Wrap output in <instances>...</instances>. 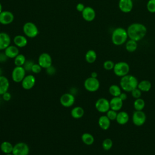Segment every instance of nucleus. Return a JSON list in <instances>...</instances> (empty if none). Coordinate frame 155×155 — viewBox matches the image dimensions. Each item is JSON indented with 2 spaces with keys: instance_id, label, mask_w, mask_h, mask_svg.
I'll use <instances>...</instances> for the list:
<instances>
[{
  "instance_id": "nucleus-17",
  "label": "nucleus",
  "mask_w": 155,
  "mask_h": 155,
  "mask_svg": "<svg viewBox=\"0 0 155 155\" xmlns=\"http://www.w3.org/2000/svg\"><path fill=\"white\" fill-rule=\"evenodd\" d=\"M11 44V38L5 32H0V50H4Z\"/></svg>"
},
{
  "instance_id": "nucleus-12",
  "label": "nucleus",
  "mask_w": 155,
  "mask_h": 155,
  "mask_svg": "<svg viewBox=\"0 0 155 155\" xmlns=\"http://www.w3.org/2000/svg\"><path fill=\"white\" fill-rule=\"evenodd\" d=\"M38 63L42 68H47L52 65V58L47 53H41L38 58Z\"/></svg>"
},
{
  "instance_id": "nucleus-4",
  "label": "nucleus",
  "mask_w": 155,
  "mask_h": 155,
  "mask_svg": "<svg viewBox=\"0 0 155 155\" xmlns=\"http://www.w3.org/2000/svg\"><path fill=\"white\" fill-rule=\"evenodd\" d=\"M22 30L25 36L30 38H35L39 33L38 27L32 22H25L23 25Z\"/></svg>"
},
{
  "instance_id": "nucleus-25",
  "label": "nucleus",
  "mask_w": 155,
  "mask_h": 155,
  "mask_svg": "<svg viewBox=\"0 0 155 155\" xmlns=\"http://www.w3.org/2000/svg\"><path fill=\"white\" fill-rule=\"evenodd\" d=\"M70 114L71 117L74 119H81L84 114V110L82 107L77 106L71 109Z\"/></svg>"
},
{
  "instance_id": "nucleus-11",
  "label": "nucleus",
  "mask_w": 155,
  "mask_h": 155,
  "mask_svg": "<svg viewBox=\"0 0 155 155\" xmlns=\"http://www.w3.org/2000/svg\"><path fill=\"white\" fill-rule=\"evenodd\" d=\"M61 104L66 108L70 107L73 105L75 102V96L70 93H66L63 94L60 97L59 99Z\"/></svg>"
},
{
  "instance_id": "nucleus-39",
  "label": "nucleus",
  "mask_w": 155,
  "mask_h": 155,
  "mask_svg": "<svg viewBox=\"0 0 155 155\" xmlns=\"http://www.w3.org/2000/svg\"><path fill=\"white\" fill-rule=\"evenodd\" d=\"M42 67L39 65V64H34L31 68V72L35 74H38L42 70Z\"/></svg>"
},
{
  "instance_id": "nucleus-47",
  "label": "nucleus",
  "mask_w": 155,
  "mask_h": 155,
  "mask_svg": "<svg viewBox=\"0 0 155 155\" xmlns=\"http://www.w3.org/2000/svg\"><path fill=\"white\" fill-rule=\"evenodd\" d=\"M2 73H3V71H2V69L0 68V76L2 75Z\"/></svg>"
},
{
  "instance_id": "nucleus-38",
  "label": "nucleus",
  "mask_w": 155,
  "mask_h": 155,
  "mask_svg": "<svg viewBox=\"0 0 155 155\" xmlns=\"http://www.w3.org/2000/svg\"><path fill=\"white\" fill-rule=\"evenodd\" d=\"M131 95L132 96L135 98V99H138V98H140L141 95H142V91L137 87L135 89L131 91Z\"/></svg>"
},
{
  "instance_id": "nucleus-31",
  "label": "nucleus",
  "mask_w": 155,
  "mask_h": 155,
  "mask_svg": "<svg viewBox=\"0 0 155 155\" xmlns=\"http://www.w3.org/2000/svg\"><path fill=\"white\" fill-rule=\"evenodd\" d=\"M133 106L135 109V110H138V111H141L143 110L145 106V102L143 99L140 98L136 99L135 101H134L133 103Z\"/></svg>"
},
{
  "instance_id": "nucleus-13",
  "label": "nucleus",
  "mask_w": 155,
  "mask_h": 155,
  "mask_svg": "<svg viewBox=\"0 0 155 155\" xmlns=\"http://www.w3.org/2000/svg\"><path fill=\"white\" fill-rule=\"evenodd\" d=\"M15 17L12 12L8 10H3L0 13V24L8 25L14 21Z\"/></svg>"
},
{
  "instance_id": "nucleus-41",
  "label": "nucleus",
  "mask_w": 155,
  "mask_h": 155,
  "mask_svg": "<svg viewBox=\"0 0 155 155\" xmlns=\"http://www.w3.org/2000/svg\"><path fill=\"white\" fill-rule=\"evenodd\" d=\"M2 97L4 101H9L12 98V94L8 91H7L2 95Z\"/></svg>"
},
{
  "instance_id": "nucleus-26",
  "label": "nucleus",
  "mask_w": 155,
  "mask_h": 155,
  "mask_svg": "<svg viewBox=\"0 0 155 155\" xmlns=\"http://www.w3.org/2000/svg\"><path fill=\"white\" fill-rule=\"evenodd\" d=\"M137 88L143 92H148L151 88V83L148 80H142L138 83Z\"/></svg>"
},
{
  "instance_id": "nucleus-23",
  "label": "nucleus",
  "mask_w": 155,
  "mask_h": 155,
  "mask_svg": "<svg viewBox=\"0 0 155 155\" xmlns=\"http://www.w3.org/2000/svg\"><path fill=\"white\" fill-rule=\"evenodd\" d=\"M129 119L130 117L128 113L124 111H122L117 113L116 120L119 125H122L126 124L128 122Z\"/></svg>"
},
{
  "instance_id": "nucleus-3",
  "label": "nucleus",
  "mask_w": 155,
  "mask_h": 155,
  "mask_svg": "<svg viewBox=\"0 0 155 155\" xmlns=\"http://www.w3.org/2000/svg\"><path fill=\"white\" fill-rule=\"evenodd\" d=\"M138 81L133 75L127 74L121 78L120 86L122 90L126 92H131L133 90L137 87Z\"/></svg>"
},
{
  "instance_id": "nucleus-40",
  "label": "nucleus",
  "mask_w": 155,
  "mask_h": 155,
  "mask_svg": "<svg viewBox=\"0 0 155 155\" xmlns=\"http://www.w3.org/2000/svg\"><path fill=\"white\" fill-rule=\"evenodd\" d=\"M45 72L47 74L50 75V76H52L54 75L56 72V70L55 68L54 67H53L52 65L50 67H48V68H45Z\"/></svg>"
},
{
  "instance_id": "nucleus-48",
  "label": "nucleus",
  "mask_w": 155,
  "mask_h": 155,
  "mask_svg": "<svg viewBox=\"0 0 155 155\" xmlns=\"http://www.w3.org/2000/svg\"><path fill=\"white\" fill-rule=\"evenodd\" d=\"M5 155H13L12 153H10V154H5Z\"/></svg>"
},
{
  "instance_id": "nucleus-32",
  "label": "nucleus",
  "mask_w": 155,
  "mask_h": 155,
  "mask_svg": "<svg viewBox=\"0 0 155 155\" xmlns=\"http://www.w3.org/2000/svg\"><path fill=\"white\" fill-rule=\"evenodd\" d=\"M26 60V58L24 54H19L14 58V64L15 66H23Z\"/></svg>"
},
{
  "instance_id": "nucleus-14",
  "label": "nucleus",
  "mask_w": 155,
  "mask_h": 155,
  "mask_svg": "<svg viewBox=\"0 0 155 155\" xmlns=\"http://www.w3.org/2000/svg\"><path fill=\"white\" fill-rule=\"evenodd\" d=\"M21 83L22 87L24 90H30L35 86L36 84V78L32 74L26 75Z\"/></svg>"
},
{
  "instance_id": "nucleus-10",
  "label": "nucleus",
  "mask_w": 155,
  "mask_h": 155,
  "mask_svg": "<svg viewBox=\"0 0 155 155\" xmlns=\"http://www.w3.org/2000/svg\"><path fill=\"white\" fill-rule=\"evenodd\" d=\"M95 108L100 113H107L110 109V101L104 97L99 98L95 103Z\"/></svg>"
},
{
  "instance_id": "nucleus-46",
  "label": "nucleus",
  "mask_w": 155,
  "mask_h": 155,
  "mask_svg": "<svg viewBox=\"0 0 155 155\" xmlns=\"http://www.w3.org/2000/svg\"><path fill=\"white\" fill-rule=\"evenodd\" d=\"M3 10H2V4L0 3V13L2 12Z\"/></svg>"
},
{
  "instance_id": "nucleus-20",
  "label": "nucleus",
  "mask_w": 155,
  "mask_h": 155,
  "mask_svg": "<svg viewBox=\"0 0 155 155\" xmlns=\"http://www.w3.org/2000/svg\"><path fill=\"white\" fill-rule=\"evenodd\" d=\"M123 101L118 97H113L110 101V109L115 110L116 111H119L123 106Z\"/></svg>"
},
{
  "instance_id": "nucleus-19",
  "label": "nucleus",
  "mask_w": 155,
  "mask_h": 155,
  "mask_svg": "<svg viewBox=\"0 0 155 155\" xmlns=\"http://www.w3.org/2000/svg\"><path fill=\"white\" fill-rule=\"evenodd\" d=\"M13 43L18 48H23L27 45L28 40L25 36L22 35H17L13 38Z\"/></svg>"
},
{
  "instance_id": "nucleus-35",
  "label": "nucleus",
  "mask_w": 155,
  "mask_h": 155,
  "mask_svg": "<svg viewBox=\"0 0 155 155\" xmlns=\"http://www.w3.org/2000/svg\"><path fill=\"white\" fill-rule=\"evenodd\" d=\"M114 64H115L112 61L107 60L104 62L103 67L104 69L106 70H113Z\"/></svg>"
},
{
  "instance_id": "nucleus-5",
  "label": "nucleus",
  "mask_w": 155,
  "mask_h": 155,
  "mask_svg": "<svg viewBox=\"0 0 155 155\" xmlns=\"http://www.w3.org/2000/svg\"><path fill=\"white\" fill-rule=\"evenodd\" d=\"M113 71L115 75L122 78L128 74L130 71V65L126 62H118L114 64Z\"/></svg>"
},
{
  "instance_id": "nucleus-29",
  "label": "nucleus",
  "mask_w": 155,
  "mask_h": 155,
  "mask_svg": "<svg viewBox=\"0 0 155 155\" xmlns=\"http://www.w3.org/2000/svg\"><path fill=\"white\" fill-rule=\"evenodd\" d=\"M125 49L128 52H134L137 48V43L136 41L130 39L125 42Z\"/></svg>"
},
{
  "instance_id": "nucleus-36",
  "label": "nucleus",
  "mask_w": 155,
  "mask_h": 155,
  "mask_svg": "<svg viewBox=\"0 0 155 155\" xmlns=\"http://www.w3.org/2000/svg\"><path fill=\"white\" fill-rule=\"evenodd\" d=\"M106 116L108 117V119L110 120H114L116 119L117 113L116 111L113 110L112 109H110L107 113H106Z\"/></svg>"
},
{
  "instance_id": "nucleus-21",
  "label": "nucleus",
  "mask_w": 155,
  "mask_h": 155,
  "mask_svg": "<svg viewBox=\"0 0 155 155\" xmlns=\"http://www.w3.org/2000/svg\"><path fill=\"white\" fill-rule=\"evenodd\" d=\"M10 87V82L8 78L3 75L0 76V95L8 91Z\"/></svg>"
},
{
  "instance_id": "nucleus-15",
  "label": "nucleus",
  "mask_w": 155,
  "mask_h": 155,
  "mask_svg": "<svg viewBox=\"0 0 155 155\" xmlns=\"http://www.w3.org/2000/svg\"><path fill=\"white\" fill-rule=\"evenodd\" d=\"M81 13L82 18L87 22H91L96 18V12L91 7H85Z\"/></svg>"
},
{
  "instance_id": "nucleus-28",
  "label": "nucleus",
  "mask_w": 155,
  "mask_h": 155,
  "mask_svg": "<svg viewBox=\"0 0 155 155\" xmlns=\"http://www.w3.org/2000/svg\"><path fill=\"white\" fill-rule=\"evenodd\" d=\"M81 140L82 142L87 145H91L94 142L93 136L89 133H84L81 136Z\"/></svg>"
},
{
  "instance_id": "nucleus-16",
  "label": "nucleus",
  "mask_w": 155,
  "mask_h": 155,
  "mask_svg": "<svg viewBox=\"0 0 155 155\" xmlns=\"http://www.w3.org/2000/svg\"><path fill=\"white\" fill-rule=\"evenodd\" d=\"M118 7L122 12L128 13L133 8V2L132 0H119Z\"/></svg>"
},
{
  "instance_id": "nucleus-9",
  "label": "nucleus",
  "mask_w": 155,
  "mask_h": 155,
  "mask_svg": "<svg viewBox=\"0 0 155 155\" xmlns=\"http://www.w3.org/2000/svg\"><path fill=\"white\" fill-rule=\"evenodd\" d=\"M146 114L142 110H135L132 116L133 123L134 124V125L137 127L143 125L146 121Z\"/></svg>"
},
{
  "instance_id": "nucleus-6",
  "label": "nucleus",
  "mask_w": 155,
  "mask_h": 155,
  "mask_svg": "<svg viewBox=\"0 0 155 155\" xmlns=\"http://www.w3.org/2000/svg\"><path fill=\"white\" fill-rule=\"evenodd\" d=\"M26 76V71L22 66H15L12 71V79L16 83H20Z\"/></svg>"
},
{
  "instance_id": "nucleus-44",
  "label": "nucleus",
  "mask_w": 155,
  "mask_h": 155,
  "mask_svg": "<svg viewBox=\"0 0 155 155\" xmlns=\"http://www.w3.org/2000/svg\"><path fill=\"white\" fill-rule=\"evenodd\" d=\"M119 97L123 101H125V100L127 99V95L126 93H121L120 94L119 96Z\"/></svg>"
},
{
  "instance_id": "nucleus-18",
  "label": "nucleus",
  "mask_w": 155,
  "mask_h": 155,
  "mask_svg": "<svg viewBox=\"0 0 155 155\" xmlns=\"http://www.w3.org/2000/svg\"><path fill=\"white\" fill-rule=\"evenodd\" d=\"M4 53L8 58L14 59L19 54V50L15 45H10L4 50Z\"/></svg>"
},
{
  "instance_id": "nucleus-8",
  "label": "nucleus",
  "mask_w": 155,
  "mask_h": 155,
  "mask_svg": "<svg viewBox=\"0 0 155 155\" xmlns=\"http://www.w3.org/2000/svg\"><path fill=\"white\" fill-rule=\"evenodd\" d=\"M29 152L28 145L25 142H20L14 145L12 154L13 155H28Z\"/></svg>"
},
{
  "instance_id": "nucleus-30",
  "label": "nucleus",
  "mask_w": 155,
  "mask_h": 155,
  "mask_svg": "<svg viewBox=\"0 0 155 155\" xmlns=\"http://www.w3.org/2000/svg\"><path fill=\"white\" fill-rule=\"evenodd\" d=\"M108 91L110 94L113 97H118L122 93L121 88L115 84H113L110 86Z\"/></svg>"
},
{
  "instance_id": "nucleus-34",
  "label": "nucleus",
  "mask_w": 155,
  "mask_h": 155,
  "mask_svg": "<svg viewBox=\"0 0 155 155\" xmlns=\"http://www.w3.org/2000/svg\"><path fill=\"white\" fill-rule=\"evenodd\" d=\"M146 7L147 10L150 13H155V0H148Z\"/></svg>"
},
{
  "instance_id": "nucleus-33",
  "label": "nucleus",
  "mask_w": 155,
  "mask_h": 155,
  "mask_svg": "<svg viewBox=\"0 0 155 155\" xmlns=\"http://www.w3.org/2000/svg\"><path fill=\"white\" fill-rule=\"evenodd\" d=\"M102 148L105 151L110 150L113 147V141L110 138L105 139L102 143Z\"/></svg>"
},
{
  "instance_id": "nucleus-24",
  "label": "nucleus",
  "mask_w": 155,
  "mask_h": 155,
  "mask_svg": "<svg viewBox=\"0 0 155 155\" xmlns=\"http://www.w3.org/2000/svg\"><path fill=\"white\" fill-rule=\"evenodd\" d=\"M13 145L8 141H4L0 145V150L5 154L12 153Z\"/></svg>"
},
{
  "instance_id": "nucleus-45",
  "label": "nucleus",
  "mask_w": 155,
  "mask_h": 155,
  "mask_svg": "<svg viewBox=\"0 0 155 155\" xmlns=\"http://www.w3.org/2000/svg\"><path fill=\"white\" fill-rule=\"evenodd\" d=\"M91 77L94 78H97V73L96 71H93V72L91 73Z\"/></svg>"
},
{
  "instance_id": "nucleus-1",
  "label": "nucleus",
  "mask_w": 155,
  "mask_h": 155,
  "mask_svg": "<svg viewBox=\"0 0 155 155\" xmlns=\"http://www.w3.org/2000/svg\"><path fill=\"white\" fill-rule=\"evenodd\" d=\"M127 31L130 39L137 42L143 39L146 36L147 28L146 26L142 23L134 22L131 24L128 27Z\"/></svg>"
},
{
  "instance_id": "nucleus-2",
  "label": "nucleus",
  "mask_w": 155,
  "mask_h": 155,
  "mask_svg": "<svg viewBox=\"0 0 155 155\" xmlns=\"http://www.w3.org/2000/svg\"><path fill=\"white\" fill-rule=\"evenodd\" d=\"M128 36L127 29L122 27L116 28L111 33V39L112 43L117 46L122 45L127 42Z\"/></svg>"
},
{
  "instance_id": "nucleus-27",
  "label": "nucleus",
  "mask_w": 155,
  "mask_h": 155,
  "mask_svg": "<svg viewBox=\"0 0 155 155\" xmlns=\"http://www.w3.org/2000/svg\"><path fill=\"white\" fill-rule=\"evenodd\" d=\"M97 59V54L96 51L93 50H88L85 54V61L89 63L92 64L94 63Z\"/></svg>"
},
{
  "instance_id": "nucleus-7",
  "label": "nucleus",
  "mask_w": 155,
  "mask_h": 155,
  "mask_svg": "<svg viewBox=\"0 0 155 155\" xmlns=\"http://www.w3.org/2000/svg\"><path fill=\"white\" fill-rule=\"evenodd\" d=\"M84 88L90 92H95L100 87V82L97 78L89 77L87 78L84 83Z\"/></svg>"
},
{
  "instance_id": "nucleus-43",
  "label": "nucleus",
  "mask_w": 155,
  "mask_h": 155,
  "mask_svg": "<svg viewBox=\"0 0 155 155\" xmlns=\"http://www.w3.org/2000/svg\"><path fill=\"white\" fill-rule=\"evenodd\" d=\"M85 5L84 4L82 3H78L77 5H76V8L77 10V11H78L79 12H82L84 9L85 8Z\"/></svg>"
},
{
  "instance_id": "nucleus-22",
  "label": "nucleus",
  "mask_w": 155,
  "mask_h": 155,
  "mask_svg": "<svg viewBox=\"0 0 155 155\" xmlns=\"http://www.w3.org/2000/svg\"><path fill=\"white\" fill-rule=\"evenodd\" d=\"M111 124V120L106 115L101 116L98 119V125L103 130H107Z\"/></svg>"
},
{
  "instance_id": "nucleus-42",
  "label": "nucleus",
  "mask_w": 155,
  "mask_h": 155,
  "mask_svg": "<svg viewBox=\"0 0 155 155\" xmlns=\"http://www.w3.org/2000/svg\"><path fill=\"white\" fill-rule=\"evenodd\" d=\"M8 57L6 56L5 53H0V62L3 63L7 61Z\"/></svg>"
},
{
  "instance_id": "nucleus-37",
  "label": "nucleus",
  "mask_w": 155,
  "mask_h": 155,
  "mask_svg": "<svg viewBox=\"0 0 155 155\" xmlns=\"http://www.w3.org/2000/svg\"><path fill=\"white\" fill-rule=\"evenodd\" d=\"M34 64L35 63L31 60H26L25 62L24 63L22 67L24 68L26 72H30V71H31V68Z\"/></svg>"
}]
</instances>
